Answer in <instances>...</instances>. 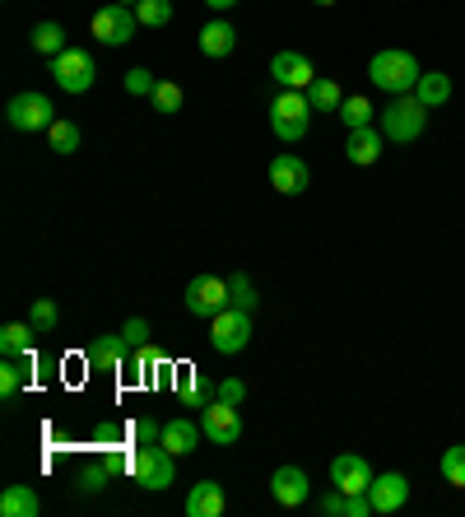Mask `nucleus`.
Wrapping results in <instances>:
<instances>
[{
	"label": "nucleus",
	"instance_id": "obj_1",
	"mask_svg": "<svg viewBox=\"0 0 465 517\" xmlns=\"http://www.w3.org/2000/svg\"><path fill=\"white\" fill-rule=\"evenodd\" d=\"M419 61H414L410 52H400V47H386V52H377L368 61V80L382 89V94H414V84H419Z\"/></svg>",
	"mask_w": 465,
	"mask_h": 517
},
{
	"label": "nucleus",
	"instance_id": "obj_2",
	"mask_svg": "<svg viewBox=\"0 0 465 517\" xmlns=\"http://www.w3.org/2000/svg\"><path fill=\"white\" fill-rule=\"evenodd\" d=\"M377 126H382L386 140H396V145H410V140L424 136L428 108H424V103H419L414 94H396L382 112H377Z\"/></svg>",
	"mask_w": 465,
	"mask_h": 517
},
{
	"label": "nucleus",
	"instance_id": "obj_3",
	"mask_svg": "<svg viewBox=\"0 0 465 517\" xmlns=\"http://www.w3.org/2000/svg\"><path fill=\"white\" fill-rule=\"evenodd\" d=\"M312 126V103H307L303 89H279L275 103H270V131H275L284 145H298Z\"/></svg>",
	"mask_w": 465,
	"mask_h": 517
},
{
	"label": "nucleus",
	"instance_id": "obj_4",
	"mask_svg": "<svg viewBox=\"0 0 465 517\" xmlns=\"http://www.w3.org/2000/svg\"><path fill=\"white\" fill-rule=\"evenodd\" d=\"M131 480L140 490H168L177 480V457L163 443H140L131 457Z\"/></svg>",
	"mask_w": 465,
	"mask_h": 517
},
{
	"label": "nucleus",
	"instance_id": "obj_5",
	"mask_svg": "<svg viewBox=\"0 0 465 517\" xmlns=\"http://www.w3.org/2000/svg\"><path fill=\"white\" fill-rule=\"evenodd\" d=\"M210 345H214V354H242L252 345V313H247V308H233V303H228L224 313H214Z\"/></svg>",
	"mask_w": 465,
	"mask_h": 517
},
{
	"label": "nucleus",
	"instance_id": "obj_6",
	"mask_svg": "<svg viewBox=\"0 0 465 517\" xmlns=\"http://www.w3.org/2000/svg\"><path fill=\"white\" fill-rule=\"evenodd\" d=\"M93 75H98V61L84 47H66L61 56H52V80L66 89V94H89Z\"/></svg>",
	"mask_w": 465,
	"mask_h": 517
},
{
	"label": "nucleus",
	"instance_id": "obj_7",
	"mask_svg": "<svg viewBox=\"0 0 465 517\" xmlns=\"http://www.w3.org/2000/svg\"><path fill=\"white\" fill-rule=\"evenodd\" d=\"M5 122H10L14 131L33 136V131H47V126L56 122V108H52V98H47V94L28 89V94H14V98H10V108H5Z\"/></svg>",
	"mask_w": 465,
	"mask_h": 517
},
{
	"label": "nucleus",
	"instance_id": "obj_8",
	"mask_svg": "<svg viewBox=\"0 0 465 517\" xmlns=\"http://www.w3.org/2000/svg\"><path fill=\"white\" fill-rule=\"evenodd\" d=\"M135 28H140L135 10H131V5H117V0L93 14V38L103 42V47H126V42L135 38Z\"/></svg>",
	"mask_w": 465,
	"mask_h": 517
},
{
	"label": "nucleus",
	"instance_id": "obj_9",
	"mask_svg": "<svg viewBox=\"0 0 465 517\" xmlns=\"http://www.w3.org/2000/svg\"><path fill=\"white\" fill-rule=\"evenodd\" d=\"M186 313L191 317H205V322H210L214 313H224L228 303V280H219V275H196V280H191V285H186Z\"/></svg>",
	"mask_w": 465,
	"mask_h": 517
},
{
	"label": "nucleus",
	"instance_id": "obj_10",
	"mask_svg": "<svg viewBox=\"0 0 465 517\" xmlns=\"http://www.w3.org/2000/svg\"><path fill=\"white\" fill-rule=\"evenodd\" d=\"M270 80L279 89H307V84L317 80V70H312V56L298 52V47H284V52L270 56Z\"/></svg>",
	"mask_w": 465,
	"mask_h": 517
},
{
	"label": "nucleus",
	"instance_id": "obj_11",
	"mask_svg": "<svg viewBox=\"0 0 465 517\" xmlns=\"http://www.w3.org/2000/svg\"><path fill=\"white\" fill-rule=\"evenodd\" d=\"M200 429L210 438L214 448H233L242 438V420H238V406H224V401H210L200 410Z\"/></svg>",
	"mask_w": 465,
	"mask_h": 517
},
{
	"label": "nucleus",
	"instance_id": "obj_12",
	"mask_svg": "<svg viewBox=\"0 0 465 517\" xmlns=\"http://www.w3.org/2000/svg\"><path fill=\"white\" fill-rule=\"evenodd\" d=\"M270 187H275L279 196H303V191L312 187V168H307L298 154H275V159H270Z\"/></svg>",
	"mask_w": 465,
	"mask_h": 517
},
{
	"label": "nucleus",
	"instance_id": "obj_13",
	"mask_svg": "<svg viewBox=\"0 0 465 517\" xmlns=\"http://www.w3.org/2000/svg\"><path fill=\"white\" fill-rule=\"evenodd\" d=\"M307 494H312V480H307L303 466H279L275 476H270V499L279 508H303Z\"/></svg>",
	"mask_w": 465,
	"mask_h": 517
},
{
	"label": "nucleus",
	"instance_id": "obj_14",
	"mask_svg": "<svg viewBox=\"0 0 465 517\" xmlns=\"http://www.w3.org/2000/svg\"><path fill=\"white\" fill-rule=\"evenodd\" d=\"M368 499H372V513H400L410 504V480L400 471H386V476H372L368 485Z\"/></svg>",
	"mask_w": 465,
	"mask_h": 517
},
{
	"label": "nucleus",
	"instance_id": "obj_15",
	"mask_svg": "<svg viewBox=\"0 0 465 517\" xmlns=\"http://www.w3.org/2000/svg\"><path fill=\"white\" fill-rule=\"evenodd\" d=\"M331 485L335 490H345V494H368L372 466L363 462L359 452H340V457L331 462Z\"/></svg>",
	"mask_w": 465,
	"mask_h": 517
},
{
	"label": "nucleus",
	"instance_id": "obj_16",
	"mask_svg": "<svg viewBox=\"0 0 465 517\" xmlns=\"http://www.w3.org/2000/svg\"><path fill=\"white\" fill-rule=\"evenodd\" d=\"M382 150H386L382 126H359V131H349V140H345V159L354 168H372L382 159Z\"/></svg>",
	"mask_w": 465,
	"mask_h": 517
},
{
	"label": "nucleus",
	"instance_id": "obj_17",
	"mask_svg": "<svg viewBox=\"0 0 465 517\" xmlns=\"http://www.w3.org/2000/svg\"><path fill=\"white\" fill-rule=\"evenodd\" d=\"M126 336H103V341H93L89 350H84V364L93 368V373H117V368H126Z\"/></svg>",
	"mask_w": 465,
	"mask_h": 517
},
{
	"label": "nucleus",
	"instance_id": "obj_18",
	"mask_svg": "<svg viewBox=\"0 0 465 517\" xmlns=\"http://www.w3.org/2000/svg\"><path fill=\"white\" fill-rule=\"evenodd\" d=\"M224 508H228V494L214 480H200L186 494V517H224Z\"/></svg>",
	"mask_w": 465,
	"mask_h": 517
},
{
	"label": "nucleus",
	"instance_id": "obj_19",
	"mask_svg": "<svg viewBox=\"0 0 465 517\" xmlns=\"http://www.w3.org/2000/svg\"><path fill=\"white\" fill-rule=\"evenodd\" d=\"M233 47H238V28L228 24V19H210V24L200 28V52L210 56V61L233 56Z\"/></svg>",
	"mask_w": 465,
	"mask_h": 517
},
{
	"label": "nucleus",
	"instance_id": "obj_20",
	"mask_svg": "<svg viewBox=\"0 0 465 517\" xmlns=\"http://www.w3.org/2000/svg\"><path fill=\"white\" fill-rule=\"evenodd\" d=\"M200 438H205V429L191 424V420H182V415L163 424V448L173 452V457H191V452L200 448Z\"/></svg>",
	"mask_w": 465,
	"mask_h": 517
},
{
	"label": "nucleus",
	"instance_id": "obj_21",
	"mask_svg": "<svg viewBox=\"0 0 465 517\" xmlns=\"http://www.w3.org/2000/svg\"><path fill=\"white\" fill-rule=\"evenodd\" d=\"M414 98H419L428 112L447 108V103H452V75H442V70H424L419 84H414Z\"/></svg>",
	"mask_w": 465,
	"mask_h": 517
},
{
	"label": "nucleus",
	"instance_id": "obj_22",
	"mask_svg": "<svg viewBox=\"0 0 465 517\" xmlns=\"http://www.w3.org/2000/svg\"><path fill=\"white\" fill-rule=\"evenodd\" d=\"M42 499L33 494V485H5L0 494V517H38Z\"/></svg>",
	"mask_w": 465,
	"mask_h": 517
},
{
	"label": "nucleus",
	"instance_id": "obj_23",
	"mask_svg": "<svg viewBox=\"0 0 465 517\" xmlns=\"http://www.w3.org/2000/svg\"><path fill=\"white\" fill-rule=\"evenodd\" d=\"M303 94H307V103H312V112H340V103H345V89L335 80H326V75H317Z\"/></svg>",
	"mask_w": 465,
	"mask_h": 517
},
{
	"label": "nucleus",
	"instance_id": "obj_24",
	"mask_svg": "<svg viewBox=\"0 0 465 517\" xmlns=\"http://www.w3.org/2000/svg\"><path fill=\"white\" fill-rule=\"evenodd\" d=\"M28 42H33V52H42V56H61V52L70 47V42H66V28L52 24V19H42V24L28 33Z\"/></svg>",
	"mask_w": 465,
	"mask_h": 517
},
{
	"label": "nucleus",
	"instance_id": "obj_25",
	"mask_svg": "<svg viewBox=\"0 0 465 517\" xmlns=\"http://www.w3.org/2000/svg\"><path fill=\"white\" fill-rule=\"evenodd\" d=\"M177 373H182V378H177V401H182L186 410H205V406H210V401H214L210 387H200L191 368H177Z\"/></svg>",
	"mask_w": 465,
	"mask_h": 517
},
{
	"label": "nucleus",
	"instance_id": "obj_26",
	"mask_svg": "<svg viewBox=\"0 0 465 517\" xmlns=\"http://www.w3.org/2000/svg\"><path fill=\"white\" fill-rule=\"evenodd\" d=\"M372 117H377V108H372V103H368L363 94H354V98H345V103H340V122H345L349 131H359V126H372Z\"/></svg>",
	"mask_w": 465,
	"mask_h": 517
},
{
	"label": "nucleus",
	"instance_id": "obj_27",
	"mask_svg": "<svg viewBox=\"0 0 465 517\" xmlns=\"http://www.w3.org/2000/svg\"><path fill=\"white\" fill-rule=\"evenodd\" d=\"M47 140H52L56 154H75V150H80V126L66 122V117H56V122L47 126Z\"/></svg>",
	"mask_w": 465,
	"mask_h": 517
},
{
	"label": "nucleus",
	"instance_id": "obj_28",
	"mask_svg": "<svg viewBox=\"0 0 465 517\" xmlns=\"http://www.w3.org/2000/svg\"><path fill=\"white\" fill-rule=\"evenodd\" d=\"M438 471H442V480H447L452 490H465V443H456V448L442 452Z\"/></svg>",
	"mask_w": 465,
	"mask_h": 517
},
{
	"label": "nucleus",
	"instance_id": "obj_29",
	"mask_svg": "<svg viewBox=\"0 0 465 517\" xmlns=\"http://www.w3.org/2000/svg\"><path fill=\"white\" fill-rule=\"evenodd\" d=\"M38 331H33V322H5V331H0V350L5 354H28V341H33Z\"/></svg>",
	"mask_w": 465,
	"mask_h": 517
},
{
	"label": "nucleus",
	"instance_id": "obj_30",
	"mask_svg": "<svg viewBox=\"0 0 465 517\" xmlns=\"http://www.w3.org/2000/svg\"><path fill=\"white\" fill-rule=\"evenodd\" d=\"M135 19H140V28H168L173 0H140V5H135Z\"/></svg>",
	"mask_w": 465,
	"mask_h": 517
},
{
	"label": "nucleus",
	"instance_id": "obj_31",
	"mask_svg": "<svg viewBox=\"0 0 465 517\" xmlns=\"http://www.w3.org/2000/svg\"><path fill=\"white\" fill-rule=\"evenodd\" d=\"M28 322H33V331H38V336H47V331L61 327V308H56L52 299H33V308H28Z\"/></svg>",
	"mask_w": 465,
	"mask_h": 517
},
{
	"label": "nucleus",
	"instance_id": "obj_32",
	"mask_svg": "<svg viewBox=\"0 0 465 517\" xmlns=\"http://www.w3.org/2000/svg\"><path fill=\"white\" fill-rule=\"evenodd\" d=\"M126 94L131 98H154V89H159V75L154 70H145V66H135V70H126Z\"/></svg>",
	"mask_w": 465,
	"mask_h": 517
},
{
	"label": "nucleus",
	"instance_id": "obj_33",
	"mask_svg": "<svg viewBox=\"0 0 465 517\" xmlns=\"http://www.w3.org/2000/svg\"><path fill=\"white\" fill-rule=\"evenodd\" d=\"M154 112H163V117H173V112H182V89H177L173 80H159V89H154Z\"/></svg>",
	"mask_w": 465,
	"mask_h": 517
},
{
	"label": "nucleus",
	"instance_id": "obj_34",
	"mask_svg": "<svg viewBox=\"0 0 465 517\" xmlns=\"http://www.w3.org/2000/svg\"><path fill=\"white\" fill-rule=\"evenodd\" d=\"M228 299H233V308L256 313V285L247 280V275H228Z\"/></svg>",
	"mask_w": 465,
	"mask_h": 517
},
{
	"label": "nucleus",
	"instance_id": "obj_35",
	"mask_svg": "<svg viewBox=\"0 0 465 517\" xmlns=\"http://www.w3.org/2000/svg\"><path fill=\"white\" fill-rule=\"evenodd\" d=\"M112 476H117L112 466H98V462H93L89 471L80 476V490H84V494H98V490H107V485H112Z\"/></svg>",
	"mask_w": 465,
	"mask_h": 517
},
{
	"label": "nucleus",
	"instance_id": "obj_36",
	"mask_svg": "<svg viewBox=\"0 0 465 517\" xmlns=\"http://www.w3.org/2000/svg\"><path fill=\"white\" fill-rule=\"evenodd\" d=\"M242 396H247L242 378H224L219 387H214V401H224V406H242Z\"/></svg>",
	"mask_w": 465,
	"mask_h": 517
},
{
	"label": "nucleus",
	"instance_id": "obj_37",
	"mask_svg": "<svg viewBox=\"0 0 465 517\" xmlns=\"http://www.w3.org/2000/svg\"><path fill=\"white\" fill-rule=\"evenodd\" d=\"M135 443H163V424L159 420H135Z\"/></svg>",
	"mask_w": 465,
	"mask_h": 517
},
{
	"label": "nucleus",
	"instance_id": "obj_38",
	"mask_svg": "<svg viewBox=\"0 0 465 517\" xmlns=\"http://www.w3.org/2000/svg\"><path fill=\"white\" fill-rule=\"evenodd\" d=\"M121 336H126L131 345H149V322L145 317H131V322L121 327Z\"/></svg>",
	"mask_w": 465,
	"mask_h": 517
},
{
	"label": "nucleus",
	"instance_id": "obj_39",
	"mask_svg": "<svg viewBox=\"0 0 465 517\" xmlns=\"http://www.w3.org/2000/svg\"><path fill=\"white\" fill-rule=\"evenodd\" d=\"M345 499H349V494H345V490H335V485H331V494L321 499V517H345Z\"/></svg>",
	"mask_w": 465,
	"mask_h": 517
},
{
	"label": "nucleus",
	"instance_id": "obj_40",
	"mask_svg": "<svg viewBox=\"0 0 465 517\" xmlns=\"http://www.w3.org/2000/svg\"><path fill=\"white\" fill-rule=\"evenodd\" d=\"M368 513H372L368 494H349V499H345V517H368Z\"/></svg>",
	"mask_w": 465,
	"mask_h": 517
},
{
	"label": "nucleus",
	"instance_id": "obj_41",
	"mask_svg": "<svg viewBox=\"0 0 465 517\" xmlns=\"http://www.w3.org/2000/svg\"><path fill=\"white\" fill-rule=\"evenodd\" d=\"M149 359H154V368H168L173 359H168V350H159V345H149Z\"/></svg>",
	"mask_w": 465,
	"mask_h": 517
},
{
	"label": "nucleus",
	"instance_id": "obj_42",
	"mask_svg": "<svg viewBox=\"0 0 465 517\" xmlns=\"http://www.w3.org/2000/svg\"><path fill=\"white\" fill-rule=\"evenodd\" d=\"M214 14H224V10H233V5H242V0H205Z\"/></svg>",
	"mask_w": 465,
	"mask_h": 517
},
{
	"label": "nucleus",
	"instance_id": "obj_43",
	"mask_svg": "<svg viewBox=\"0 0 465 517\" xmlns=\"http://www.w3.org/2000/svg\"><path fill=\"white\" fill-rule=\"evenodd\" d=\"M93 434L103 438V443H112V438H117V424H98V429H93Z\"/></svg>",
	"mask_w": 465,
	"mask_h": 517
},
{
	"label": "nucleus",
	"instance_id": "obj_44",
	"mask_svg": "<svg viewBox=\"0 0 465 517\" xmlns=\"http://www.w3.org/2000/svg\"><path fill=\"white\" fill-rule=\"evenodd\" d=\"M117 5H131V10H135V5H140V0H117Z\"/></svg>",
	"mask_w": 465,
	"mask_h": 517
},
{
	"label": "nucleus",
	"instance_id": "obj_45",
	"mask_svg": "<svg viewBox=\"0 0 465 517\" xmlns=\"http://www.w3.org/2000/svg\"><path fill=\"white\" fill-rule=\"evenodd\" d=\"M312 5H335V0H312Z\"/></svg>",
	"mask_w": 465,
	"mask_h": 517
}]
</instances>
